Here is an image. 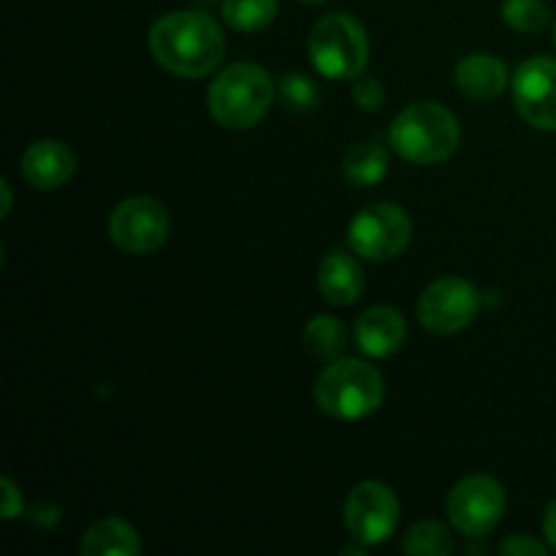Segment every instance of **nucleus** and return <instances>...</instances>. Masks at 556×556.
<instances>
[{
  "label": "nucleus",
  "instance_id": "nucleus-7",
  "mask_svg": "<svg viewBox=\"0 0 556 556\" xmlns=\"http://www.w3.org/2000/svg\"><path fill=\"white\" fill-rule=\"evenodd\" d=\"M168 231H172V215L161 201L150 195L125 199L109 217V237L125 253H152L166 242Z\"/></svg>",
  "mask_w": 556,
  "mask_h": 556
},
{
  "label": "nucleus",
  "instance_id": "nucleus-28",
  "mask_svg": "<svg viewBox=\"0 0 556 556\" xmlns=\"http://www.w3.org/2000/svg\"><path fill=\"white\" fill-rule=\"evenodd\" d=\"M304 3H324V0H304Z\"/></svg>",
  "mask_w": 556,
  "mask_h": 556
},
{
  "label": "nucleus",
  "instance_id": "nucleus-16",
  "mask_svg": "<svg viewBox=\"0 0 556 556\" xmlns=\"http://www.w3.org/2000/svg\"><path fill=\"white\" fill-rule=\"evenodd\" d=\"M79 552L85 556H139V532L123 519H101L85 532Z\"/></svg>",
  "mask_w": 556,
  "mask_h": 556
},
{
  "label": "nucleus",
  "instance_id": "nucleus-22",
  "mask_svg": "<svg viewBox=\"0 0 556 556\" xmlns=\"http://www.w3.org/2000/svg\"><path fill=\"white\" fill-rule=\"evenodd\" d=\"M282 101L291 109H313L318 103V87L313 79H307L304 74H288L280 81Z\"/></svg>",
  "mask_w": 556,
  "mask_h": 556
},
{
  "label": "nucleus",
  "instance_id": "nucleus-19",
  "mask_svg": "<svg viewBox=\"0 0 556 556\" xmlns=\"http://www.w3.org/2000/svg\"><path fill=\"white\" fill-rule=\"evenodd\" d=\"M277 16V0H223V20L239 33H258Z\"/></svg>",
  "mask_w": 556,
  "mask_h": 556
},
{
  "label": "nucleus",
  "instance_id": "nucleus-2",
  "mask_svg": "<svg viewBox=\"0 0 556 556\" xmlns=\"http://www.w3.org/2000/svg\"><path fill=\"white\" fill-rule=\"evenodd\" d=\"M459 119L443 103L421 101L402 109L391 123L389 141L394 152L418 166L443 163L459 150Z\"/></svg>",
  "mask_w": 556,
  "mask_h": 556
},
{
  "label": "nucleus",
  "instance_id": "nucleus-14",
  "mask_svg": "<svg viewBox=\"0 0 556 556\" xmlns=\"http://www.w3.org/2000/svg\"><path fill=\"white\" fill-rule=\"evenodd\" d=\"M454 81L472 101H494L508 87V68L494 54H467L456 63Z\"/></svg>",
  "mask_w": 556,
  "mask_h": 556
},
{
  "label": "nucleus",
  "instance_id": "nucleus-12",
  "mask_svg": "<svg viewBox=\"0 0 556 556\" xmlns=\"http://www.w3.org/2000/svg\"><path fill=\"white\" fill-rule=\"evenodd\" d=\"M22 177L38 190H54L74 177L76 157L63 141H33L22 155Z\"/></svg>",
  "mask_w": 556,
  "mask_h": 556
},
{
  "label": "nucleus",
  "instance_id": "nucleus-20",
  "mask_svg": "<svg viewBox=\"0 0 556 556\" xmlns=\"http://www.w3.org/2000/svg\"><path fill=\"white\" fill-rule=\"evenodd\" d=\"M454 538L438 521H421V525L410 527L402 541V548L410 556H445L454 552Z\"/></svg>",
  "mask_w": 556,
  "mask_h": 556
},
{
  "label": "nucleus",
  "instance_id": "nucleus-6",
  "mask_svg": "<svg viewBox=\"0 0 556 556\" xmlns=\"http://www.w3.org/2000/svg\"><path fill=\"white\" fill-rule=\"evenodd\" d=\"M413 223L396 204H372L348 226V248L369 261H391L410 244Z\"/></svg>",
  "mask_w": 556,
  "mask_h": 556
},
{
  "label": "nucleus",
  "instance_id": "nucleus-9",
  "mask_svg": "<svg viewBox=\"0 0 556 556\" xmlns=\"http://www.w3.org/2000/svg\"><path fill=\"white\" fill-rule=\"evenodd\" d=\"M400 521V503L386 483L364 481L348 494L345 527L362 546H378L389 541Z\"/></svg>",
  "mask_w": 556,
  "mask_h": 556
},
{
  "label": "nucleus",
  "instance_id": "nucleus-24",
  "mask_svg": "<svg viewBox=\"0 0 556 556\" xmlns=\"http://www.w3.org/2000/svg\"><path fill=\"white\" fill-rule=\"evenodd\" d=\"M500 554H532V556H543L546 554V546L538 541H532V538L527 535H514L508 538L505 543H500Z\"/></svg>",
  "mask_w": 556,
  "mask_h": 556
},
{
  "label": "nucleus",
  "instance_id": "nucleus-5",
  "mask_svg": "<svg viewBox=\"0 0 556 556\" xmlns=\"http://www.w3.org/2000/svg\"><path fill=\"white\" fill-rule=\"evenodd\" d=\"M369 58V38L351 14H329L309 33V60L326 79H356Z\"/></svg>",
  "mask_w": 556,
  "mask_h": 556
},
{
  "label": "nucleus",
  "instance_id": "nucleus-26",
  "mask_svg": "<svg viewBox=\"0 0 556 556\" xmlns=\"http://www.w3.org/2000/svg\"><path fill=\"white\" fill-rule=\"evenodd\" d=\"M543 532H546L548 546L556 548V500L552 505H548L546 516H543Z\"/></svg>",
  "mask_w": 556,
  "mask_h": 556
},
{
  "label": "nucleus",
  "instance_id": "nucleus-21",
  "mask_svg": "<svg viewBox=\"0 0 556 556\" xmlns=\"http://www.w3.org/2000/svg\"><path fill=\"white\" fill-rule=\"evenodd\" d=\"M503 20L519 33H538L548 22V5L543 0H505Z\"/></svg>",
  "mask_w": 556,
  "mask_h": 556
},
{
  "label": "nucleus",
  "instance_id": "nucleus-25",
  "mask_svg": "<svg viewBox=\"0 0 556 556\" xmlns=\"http://www.w3.org/2000/svg\"><path fill=\"white\" fill-rule=\"evenodd\" d=\"M0 486H3V519H16L22 514L20 489H16V483L11 478H3Z\"/></svg>",
  "mask_w": 556,
  "mask_h": 556
},
{
  "label": "nucleus",
  "instance_id": "nucleus-23",
  "mask_svg": "<svg viewBox=\"0 0 556 556\" xmlns=\"http://www.w3.org/2000/svg\"><path fill=\"white\" fill-rule=\"evenodd\" d=\"M353 98H356V103L364 112H378L386 101L383 85L375 76H356V81H353Z\"/></svg>",
  "mask_w": 556,
  "mask_h": 556
},
{
  "label": "nucleus",
  "instance_id": "nucleus-17",
  "mask_svg": "<svg viewBox=\"0 0 556 556\" xmlns=\"http://www.w3.org/2000/svg\"><path fill=\"white\" fill-rule=\"evenodd\" d=\"M302 342L315 362H337L345 351V326L331 315H315L304 326Z\"/></svg>",
  "mask_w": 556,
  "mask_h": 556
},
{
  "label": "nucleus",
  "instance_id": "nucleus-29",
  "mask_svg": "<svg viewBox=\"0 0 556 556\" xmlns=\"http://www.w3.org/2000/svg\"><path fill=\"white\" fill-rule=\"evenodd\" d=\"M554 43H556V25H554Z\"/></svg>",
  "mask_w": 556,
  "mask_h": 556
},
{
  "label": "nucleus",
  "instance_id": "nucleus-10",
  "mask_svg": "<svg viewBox=\"0 0 556 556\" xmlns=\"http://www.w3.org/2000/svg\"><path fill=\"white\" fill-rule=\"evenodd\" d=\"M481 307L476 286L462 277L434 280L418 299V320L434 334H456L467 329Z\"/></svg>",
  "mask_w": 556,
  "mask_h": 556
},
{
  "label": "nucleus",
  "instance_id": "nucleus-13",
  "mask_svg": "<svg viewBox=\"0 0 556 556\" xmlns=\"http://www.w3.org/2000/svg\"><path fill=\"white\" fill-rule=\"evenodd\" d=\"M407 340V324L400 309L394 307H369L356 320V345L367 353L369 358L394 356Z\"/></svg>",
  "mask_w": 556,
  "mask_h": 556
},
{
  "label": "nucleus",
  "instance_id": "nucleus-18",
  "mask_svg": "<svg viewBox=\"0 0 556 556\" xmlns=\"http://www.w3.org/2000/svg\"><path fill=\"white\" fill-rule=\"evenodd\" d=\"M342 172L353 188H372L389 174V155L380 144H356L345 155Z\"/></svg>",
  "mask_w": 556,
  "mask_h": 556
},
{
  "label": "nucleus",
  "instance_id": "nucleus-8",
  "mask_svg": "<svg viewBox=\"0 0 556 556\" xmlns=\"http://www.w3.org/2000/svg\"><path fill=\"white\" fill-rule=\"evenodd\" d=\"M505 489L492 476H467L451 489L448 519L462 535L483 538L503 521Z\"/></svg>",
  "mask_w": 556,
  "mask_h": 556
},
{
  "label": "nucleus",
  "instance_id": "nucleus-27",
  "mask_svg": "<svg viewBox=\"0 0 556 556\" xmlns=\"http://www.w3.org/2000/svg\"><path fill=\"white\" fill-rule=\"evenodd\" d=\"M0 193H3V217L11 212V188L9 182H0Z\"/></svg>",
  "mask_w": 556,
  "mask_h": 556
},
{
  "label": "nucleus",
  "instance_id": "nucleus-4",
  "mask_svg": "<svg viewBox=\"0 0 556 556\" xmlns=\"http://www.w3.org/2000/svg\"><path fill=\"white\" fill-rule=\"evenodd\" d=\"M275 101V81L261 65L233 63L210 85L206 103L217 125L231 130L253 128Z\"/></svg>",
  "mask_w": 556,
  "mask_h": 556
},
{
  "label": "nucleus",
  "instance_id": "nucleus-15",
  "mask_svg": "<svg viewBox=\"0 0 556 556\" xmlns=\"http://www.w3.org/2000/svg\"><path fill=\"white\" fill-rule=\"evenodd\" d=\"M318 288L324 299L334 307H348V304L358 302L364 293V269L351 253H334L326 255L318 266Z\"/></svg>",
  "mask_w": 556,
  "mask_h": 556
},
{
  "label": "nucleus",
  "instance_id": "nucleus-3",
  "mask_svg": "<svg viewBox=\"0 0 556 556\" xmlns=\"http://www.w3.org/2000/svg\"><path fill=\"white\" fill-rule=\"evenodd\" d=\"M315 405L337 421H362L372 416L386 396L378 369L362 358H337L315 378Z\"/></svg>",
  "mask_w": 556,
  "mask_h": 556
},
{
  "label": "nucleus",
  "instance_id": "nucleus-11",
  "mask_svg": "<svg viewBox=\"0 0 556 556\" xmlns=\"http://www.w3.org/2000/svg\"><path fill=\"white\" fill-rule=\"evenodd\" d=\"M516 112L538 130H556V60L538 54L516 68L514 79Z\"/></svg>",
  "mask_w": 556,
  "mask_h": 556
},
{
  "label": "nucleus",
  "instance_id": "nucleus-1",
  "mask_svg": "<svg viewBox=\"0 0 556 556\" xmlns=\"http://www.w3.org/2000/svg\"><path fill=\"white\" fill-rule=\"evenodd\" d=\"M150 52L172 74L199 79L217 68L226 38L204 11H174L150 27Z\"/></svg>",
  "mask_w": 556,
  "mask_h": 556
}]
</instances>
